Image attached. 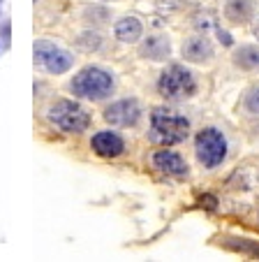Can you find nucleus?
Instances as JSON below:
<instances>
[{
	"instance_id": "obj_1",
	"label": "nucleus",
	"mask_w": 259,
	"mask_h": 262,
	"mask_svg": "<svg viewBox=\"0 0 259 262\" xmlns=\"http://www.w3.org/2000/svg\"><path fill=\"white\" fill-rule=\"evenodd\" d=\"M151 130L155 142L164 144V146H174V144H181L187 139L190 121L169 107H155L151 114Z\"/></svg>"
},
{
	"instance_id": "obj_2",
	"label": "nucleus",
	"mask_w": 259,
	"mask_h": 262,
	"mask_svg": "<svg viewBox=\"0 0 259 262\" xmlns=\"http://www.w3.org/2000/svg\"><path fill=\"white\" fill-rule=\"evenodd\" d=\"M69 89H72V93L77 95V98H86V100H93V102H100V100L109 98V95L113 93V79L107 70L88 65V68H83L79 74H74Z\"/></svg>"
},
{
	"instance_id": "obj_3",
	"label": "nucleus",
	"mask_w": 259,
	"mask_h": 262,
	"mask_svg": "<svg viewBox=\"0 0 259 262\" xmlns=\"http://www.w3.org/2000/svg\"><path fill=\"white\" fill-rule=\"evenodd\" d=\"M157 91H160V95L164 100L181 102V100L192 98L197 93V79H195V74L187 68H183V65H169L160 74Z\"/></svg>"
},
{
	"instance_id": "obj_4",
	"label": "nucleus",
	"mask_w": 259,
	"mask_h": 262,
	"mask_svg": "<svg viewBox=\"0 0 259 262\" xmlns=\"http://www.w3.org/2000/svg\"><path fill=\"white\" fill-rule=\"evenodd\" d=\"M49 121L56 128L63 130V133H83L90 125V114L79 102L58 100L49 109Z\"/></svg>"
},
{
	"instance_id": "obj_5",
	"label": "nucleus",
	"mask_w": 259,
	"mask_h": 262,
	"mask_svg": "<svg viewBox=\"0 0 259 262\" xmlns=\"http://www.w3.org/2000/svg\"><path fill=\"white\" fill-rule=\"evenodd\" d=\"M195 154L204 167L213 169L227 158V139L222 137L220 130L204 128L195 139Z\"/></svg>"
},
{
	"instance_id": "obj_6",
	"label": "nucleus",
	"mask_w": 259,
	"mask_h": 262,
	"mask_svg": "<svg viewBox=\"0 0 259 262\" xmlns=\"http://www.w3.org/2000/svg\"><path fill=\"white\" fill-rule=\"evenodd\" d=\"M142 116V107H139L137 100H118V102L109 104L104 109V119L107 123L118 125V128H125V125H134Z\"/></svg>"
},
{
	"instance_id": "obj_7",
	"label": "nucleus",
	"mask_w": 259,
	"mask_h": 262,
	"mask_svg": "<svg viewBox=\"0 0 259 262\" xmlns=\"http://www.w3.org/2000/svg\"><path fill=\"white\" fill-rule=\"evenodd\" d=\"M181 54L187 63H208V60L213 58L215 49H213V42L206 37V33H199L183 42Z\"/></svg>"
},
{
	"instance_id": "obj_8",
	"label": "nucleus",
	"mask_w": 259,
	"mask_h": 262,
	"mask_svg": "<svg viewBox=\"0 0 259 262\" xmlns=\"http://www.w3.org/2000/svg\"><path fill=\"white\" fill-rule=\"evenodd\" d=\"M90 148H93L98 156H102V158H118V156L125 151V142H123V137L118 133L102 130V133L93 135Z\"/></svg>"
},
{
	"instance_id": "obj_9",
	"label": "nucleus",
	"mask_w": 259,
	"mask_h": 262,
	"mask_svg": "<svg viewBox=\"0 0 259 262\" xmlns=\"http://www.w3.org/2000/svg\"><path fill=\"white\" fill-rule=\"evenodd\" d=\"M153 165L160 169L167 177H185L187 174V165L176 151H169V148H162L153 156Z\"/></svg>"
},
{
	"instance_id": "obj_10",
	"label": "nucleus",
	"mask_w": 259,
	"mask_h": 262,
	"mask_svg": "<svg viewBox=\"0 0 259 262\" xmlns=\"http://www.w3.org/2000/svg\"><path fill=\"white\" fill-rule=\"evenodd\" d=\"M139 54L148 60H167L171 56V45L164 35H148L146 40L142 42Z\"/></svg>"
},
{
	"instance_id": "obj_11",
	"label": "nucleus",
	"mask_w": 259,
	"mask_h": 262,
	"mask_svg": "<svg viewBox=\"0 0 259 262\" xmlns=\"http://www.w3.org/2000/svg\"><path fill=\"white\" fill-rule=\"evenodd\" d=\"M225 16L229 24L243 26L254 16V3L252 0H229L225 5Z\"/></svg>"
},
{
	"instance_id": "obj_12",
	"label": "nucleus",
	"mask_w": 259,
	"mask_h": 262,
	"mask_svg": "<svg viewBox=\"0 0 259 262\" xmlns=\"http://www.w3.org/2000/svg\"><path fill=\"white\" fill-rule=\"evenodd\" d=\"M116 37L121 42H125V45H134V42L142 40L144 35V26L139 19H134V16H125V19L116 21Z\"/></svg>"
},
{
	"instance_id": "obj_13",
	"label": "nucleus",
	"mask_w": 259,
	"mask_h": 262,
	"mask_svg": "<svg viewBox=\"0 0 259 262\" xmlns=\"http://www.w3.org/2000/svg\"><path fill=\"white\" fill-rule=\"evenodd\" d=\"M42 65H44L51 74H63V72H67V70L74 65V56L67 54V51H63V49H58V47H54V49H51V54L46 56Z\"/></svg>"
},
{
	"instance_id": "obj_14",
	"label": "nucleus",
	"mask_w": 259,
	"mask_h": 262,
	"mask_svg": "<svg viewBox=\"0 0 259 262\" xmlns=\"http://www.w3.org/2000/svg\"><path fill=\"white\" fill-rule=\"evenodd\" d=\"M231 58H234L236 68H241V70H257L259 68V47H252V45L239 47Z\"/></svg>"
},
{
	"instance_id": "obj_15",
	"label": "nucleus",
	"mask_w": 259,
	"mask_h": 262,
	"mask_svg": "<svg viewBox=\"0 0 259 262\" xmlns=\"http://www.w3.org/2000/svg\"><path fill=\"white\" fill-rule=\"evenodd\" d=\"M77 45L81 47V49H86V51H95V49L102 47V37H100L98 33H83V35H79Z\"/></svg>"
},
{
	"instance_id": "obj_16",
	"label": "nucleus",
	"mask_w": 259,
	"mask_h": 262,
	"mask_svg": "<svg viewBox=\"0 0 259 262\" xmlns=\"http://www.w3.org/2000/svg\"><path fill=\"white\" fill-rule=\"evenodd\" d=\"M243 107L248 114H259V86H252L243 100Z\"/></svg>"
},
{
	"instance_id": "obj_17",
	"label": "nucleus",
	"mask_w": 259,
	"mask_h": 262,
	"mask_svg": "<svg viewBox=\"0 0 259 262\" xmlns=\"http://www.w3.org/2000/svg\"><path fill=\"white\" fill-rule=\"evenodd\" d=\"M83 19L88 21V24H104L109 19V10H104V7H88Z\"/></svg>"
},
{
	"instance_id": "obj_18",
	"label": "nucleus",
	"mask_w": 259,
	"mask_h": 262,
	"mask_svg": "<svg viewBox=\"0 0 259 262\" xmlns=\"http://www.w3.org/2000/svg\"><path fill=\"white\" fill-rule=\"evenodd\" d=\"M51 49H54V45L46 40L35 42V60H37V63H44V58L51 54Z\"/></svg>"
},
{
	"instance_id": "obj_19",
	"label": "nucleus",
	"mask_w": 259,
	"mask_h": 262,
	"mask_svg": "<svg viewBox=\"0 0 259 262\" xmlns=\"http://www.w3.org/2000/svg\"><path fill=\"white\" fill-rule=\"evenodd\" d=\"M210 26H215V21L210 19V14H199V16H195V28L197 30H201V33H206V30L210 28Z\"/></svg>"
},
{
	"instance_id": "obj_20",
	"label": "nucleus",
	"mask_w": 259,
	"mask_h": 262,
	"mask_svg": "<svg viewBox=\"0 0 259 262\" xmlns=\"http://www.w3.org/2000/svg\"><path fill=\"white\" fill-rule=\"evenodd\" d=\"M218 37H220V42H222L225 47H231V45H234V40L229 37V33H225L222 28H218Z\"/></svg>"
},
{
	"instance_id": "obj_21",
	"label": "nucleus",
	"mask_w": 259,
	"mask_h": 262,
	"mask_svg": "<svg viewBox=\"0 0 259 262\" xmlns=\"http://www.w3.org/2000/svg\"><path fill=\"white\" fill-rule=\"evenodd\" d=\"M254 37H257V40H259V24L254 26Z\"/></svg>"
}]
</instances>
